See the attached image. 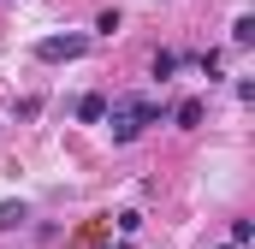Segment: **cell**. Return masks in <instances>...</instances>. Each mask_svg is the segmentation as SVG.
<instances>
[{"label": "cell", "mask_w": 255, "mask_h": 249, "mask_svg": "<svg viewBox=\"0 0 255 249\" xmlns=\"http://www.w3.org/2000/svg\"><path fill=\"white\" fill-rule=\"evenodd\" d=\"M107 119H113V142H136L148 124H160V101H148V95H113L107 101Z\"/></svg>", "instance_id": "obj_1"}, {"label": "cell", "mask_w": 255, "mask_h": 249, "mask_svg": "<svg viewBox=\"0 0 255 249\" xmlns=\"http://www.w3.org/2000/svg\"><path fill=\"white\" fill-rule=\"evenodd\" d=\"M83 36H42L36 42V60H48V65H60V60H83Z\"/></svg>", "instance_id": "obj_2"}, {"label": "cell", "mask_w": 255, "mask_h": 249, "mask_svg": "<svg viewBox=\"0 0 255 249\" xmlns=\"http://www.w3.org/2000/svg\"><path fill=\"white\" fill-rule=\"evenodd\" d=\"M77 119H83V124H101V119H107V95H83V101H77Z\"/></svg>", "instance_id": "obj_3"}, {"label": "cell", "mask_w": 255, "mask_h": 249, "mask_svg": "<svg viewBox=\"0 0 255 249\" xmlns=\"http://www.w3.org/2000/svg\"><path fill=\"white\" fill-rule=\"evenodd\" d=\"M24 220H30L24 202H0V232H12V226H24Z\"/></svg>", "instance_id": "obj_4"}, {"label": "cell", "mask_w": 255, "mask_h": 249, "mask_svg": "<svg viewBox=\"0 0 255 249\" xmlns=\"http://www.w3.org/2000/svg\"><path fill=\"white\" fill-rule=\"evenodd\" d=\"M172 119L184 124V130H196V124H202V101H178V107H172Z\"/></svg>", "instance_id": "obj_5"}, {"label": "cell", "mask_w": 255, "mask_h": 249, "mask_svg": "<svg viewBox=\"0 0 255 249\" xmlns=\"http://www.w3.org/2000/svg\"><path fill=\"white\" fill-rule=\"evenodd\" d=\"M148 71H154V77H160V83H166V77H172V71H178V54H172V48H160V54H154V65H148Z\"/></svg>", "instance_id": "obj_6"}, {"label": "cell", "mask_w": 255, "mask_h": 249, "mask_svg": "<svg viewBox=\"0 0 255 249\" xmlns=\"http://www.w3.org/2000/svg\"><path fill=\"white\" fill-rule=\"evenodd\" d=\"M232 42L250 48V42H255V18H238V24H232Z\"/></svg>", "instance_id": "obj_7"}, {"label": "cell", "mask_w": 255, "mask_h": 249, "mask_svg": "<svg viewBox=\"0 0 255 249\" xmlns=\"http://www.w3.org/2000/svg\"><path fill=\"white\" fill-rule=\"evenodd\" d=\"M196 65H202L208 77H220V65H226V54H214V48H208V54H196Z\"/></svg>", "instance_id": "obj_8"}, {"label": "cell", "mask_w": 255, "mask_h": 249, "mask_svg": "<svg viewBox=\"0 0 255 249\" xmlns=\"http://www.w3.org/2000/svg\"><path fill=\"white\" fill-rule=\"evenodd\" d=\"M255 238V220H232V244H250Z\"/></svg>", "instance_id": "obj_9"}, {"label": "cell", "mask_w": 255, "mask_h": 249, "mask_svg": "<svg viewBox=\"0 0 255 249\" xmlns=\"http://www.w3.org/2000/svg\"><path fill=\"white\" fill-rule=\"evenodd\" d=\"M220 249H244V244H220Z\"/></svg>", "instance_id": "obj_10"}]
</instances>
